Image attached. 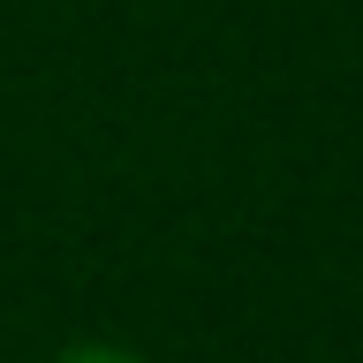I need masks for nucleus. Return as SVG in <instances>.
<instances>
[{
    "label": "nucleus",
    "mask_w": 363,
    "mask_h": 363,
    "mask_svg": "<svg viewBox=\"0 0 363 363\" xmlns=\"http://www.w3.org/2000/svg\"><path fill=\"white\" fill-rule=\"evenodd\" d=\"M53 363H144L136 348H113V340H84V348H61Z\"/></svg>",
    "instance_id": "nucleus-1"
}]
</instances>
